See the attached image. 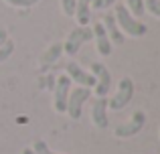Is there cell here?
Here are the masks:
<instances>
[{
	"label": "cell",
	"mask_w": 160,
	"mask_h": 154,
	"mask_svg": "<svg viewBox=\"0 0 160 154\" xmlns=\"http://www.w3.org/2000/svg\"><path fill=\"white\" fill-rule=\"evenodd\" d=\"M14 53V41L8 39L6 43L0 45V63H6L8 59H10V55Z\"/></svg>",
	"instance_id": "obj_15"
},
{
	"label": "cell",
	"mask_w": 160,
	"mask_h": 154,
	"mask_svg": "<svg viewBox=\"0 0 160 154\" xmlns=\"http://www.w3.org/2000/svg\"><path fill=\"white\" fill-rule=\"evenodd\" d=\"M91 97V89L89 87H75V89L69 91V99H67V110L65 114L69 116L71 120H79L83 112V103Z\"/></svg>",
	"instance_id": "obj_5"
},
{
	"label": "cell",
	"mask_w": 160,
	"mask_h": 154,
	"mask_svg": "<svg viewBox=\"0 0 160 154\" xmlns=\"http://www.w3.org/2000/svg\"><path fill=\"white\" fill-rule=\"evenodd\" d=\"M113 18H116L120 31L124 32V37L140 39V37H144L146 32H148V27H146L140 18H136V16L130 14L128 8H126L124 4H118V6H116V10H113Z\"/></svg>",
	"instance_id": "obj_1"
},
{
	"label": "cell",
	"mask_w": 160,
	"mask_h": 154,
	"mask_svg": "<svg viewBox=\"0 0 160 154\" xmlns=\"http://www.w3.org/2000/svg\"><path fill=\"white\" fill-rule=\"evenodd\" d=\"M124 6L128 8V12H130L132 16H136V18H138V16H142V14L146 12V10H144V0H126Z\"/></svg>",
	"instance_id": "obj_14"
},
{
	"label": "cell",
	"mask_w": 160,
	"mask_h": 154,
	"mask_svg": "<svg viewBox=\"0 0 160 154\" xmlns=\"http://www.w3.org/2000/svg\"><path fill=\"white\" fill-rule=\"evenodd\" d=\"M55 87V77L51 75V73H41L39 77V89H51L53 91Z\"/></svg>",
	"instance_id": "obj_16"
},
{
	"label": "cell",
	"mask_w": 160,
	"mask_h": 154,
	"mask_svg": "<svg viewBox=\"0 0 160 154\" xmlns=\"http://www.w3.org/2000/svg\"><path fill=\"white\" fill-rule=\"evenodd\" d=\"M61 55H63V43H61V41H55V43H51L43 51V55H41V59H39V71L41 73L49 71V69H51L53 65L61 59Z\"/></svg>",
	"instance_id": "obj_10"
},
{
	"label": "cell",
	"mask_w": 160,
	"mask_h": 154,
	"mask_svg": "<svg viewBox=\"0 0 160 154\" xmlns=\"http://www.w3.org/2000/svg\"><path fill=\"white\" fill-rule=\"evenodd\" d=\"M144 124H146V114L142 110H136L126 124H120V126L113 128V136L116 138H132V136L142 132Z\"/></svg>",
	"instance_id": "obj_7"
},
{
	"label": "cell",
	"mask_w": 160,
	"mask_h": 154,
	"mask_svg": "<svg viewBox=\"0 0 160 154\" xmlns=\"http://www.w3.org/2000/svg\"><path fill=\"white\" fill-rule=\"evenodd\" d=\"M71 91V79L63 73V75L55 77V87H53V110L57 114H65L67 110V99H69Z\"/></svg>",
	"instance_id": "obj_6"
},
{
	"label": "cell",
	"mask_w": 160,
	"mask_h": 154,
	"mask_svg": "<svg viewBox=\"0 0 160 154\" xmlns=\"http://www.w3.org/2000/svg\"><path fill=\"white\" fill-rule=\"evenodd\" d=\"M32 152L35 154H59V152H53L51 148L47 146L45 140H35V142H32Z\"/></svg>",
	"instance_id": "obj_17"
},
{
	"label": "cell",
	"mask_w": 160,
	"mask_h": 154,
	"mask_svg": "<svg viewBox=\"0 0 160 154\" xmlns=\"http://www.w3.org/2000/svg\"><path fill=\"white\" fill-rule=\"evenodd\" d=\"M93 39V31H91V27H75L73 31L67 35V39L63 41V53L69 57L77 55V51L83 47L85 43H89V41Z\"/></svg>",
	"instance_id": "obj_4"
},
{
	"label": "cell",
	"mask_w": 160,
	"mask_h": 154,
	"mask_svg": "<svg viewBox=\"0 0 160 154\" xmlns=\"http://www.w3.org/2000/svg\"><path fill=\"white\" fill-rule=\"evenodd\" d=\"M91 31H93V39L91 41L95 43L98 53L102 57H109L112 51H113V47H112V43H109V39H108V32H106V28H103V24L102 22H93Z\"/></svg>",
	"instance_id": "obj_11"
},
{
	"label": "cell",
	"mask_w": 160,
	"mask_h": 154,
	"mask_svg": "<svg viewBox=\"0 0 160 154\" xmlns=\"http://www.w3.org/2000/svg\"><path fill=\"white\" fill-rule=\"evenodd\" d=\"M20 154H35V152H32V148H22V152H20Z\"/></svg>",
	"instance_id": "obj_23"
},
{
	"label": "cell",
	"mask_w": 160,
	"mask_h": 154,
	"mask_svg": "<svg viewBox=\"0 0 160 154\" xmlns=\"http://www.w3.org/2000/svg\"><path fill=\"white\" fill-rule=\"evenodd\" d=\"M113 2H116V0H93V2H91V6H93V8H98V10H103V8L112 6Z\"/></svg>",
	"instance_id": "obj_21"
},
{
	"label": "cell",
	"mask_w": 160,
	"mask_h": 154,
	"mask_svg": "<svg viewBox=\"0 0 160 154\" xmlns=\"http://www.w3.org/2000/svg\"><path fill=\"white\" fill-rule=\"evenodd\" d=\"M91 2L93 0H77L75 14H73V18L77 20V27H89L91 18H93V14H91Z\"/></svg>",
	"instance_id": "obj_13"
},
{
	"label": "cell",
	"mask_w": 160,
	"mask_h": 154,
	"mask_svg": "<svg viewBox=\"0 0 160 154\" xmlns=\"http://www.w3.org/2000/svg\"><path fill=\"white\" fill-rule=\"evenodd\" d=\"M89 120L95 128L106 130L109 128V116H108V97H95L91 103V112H89Z\"/></svg>",
	"instance_id": "obj_8"
},
{
	"label": "cell",
	"mask_w": 160,
	"mask_h": 154,
	"mask_svg": "<svg viewBox=\"0 0 160 154\" xmlns=\"http://www.w3.org/2000/svg\"><path fill=\"white\" fill-rule=\"evenodd\" d=\"M144 10H148L152 16L160 18V0H144Z\"/></svg>",
	"instance_id": "obj_19"
},
{
	"label": "cell",
	"mask_w": 160,
	"mask_h": 154,
	"mask_svg": "<svg viewBox=\"0 0 160 154\" xmlns=\"http://www.w3.org/2000/svg\"><path fill=\"white\" fill-rule=\"evenodd\" d=\"M6 41H8V31L6 28H0V45L6 43Z\"/></svg>",
	"instance_id": "obj_22"
},
{
	"label": "cell",
	"mask_w": 160,
	"mask_h": 154,
	"mask_svg": "<svg viewBox=\"0 0 160 154\" xmlns=\"http://www.w3.org/2000/svg\"><path fill=\"white\" fill-rule=\"evenodd\" d=\"M89 73L95 79V85H93V91H91V93H93L95 97H108L109 89H112V85H113L109 69L103 63H99V61H93V63H89Z\"/></svg>",
	"instance_id": "obj_2"
},
{
	"label": "cell",
	"mask_w": 160,
	"mask_h": 154,
	"mask_svg": "<svg viewBox=\"0 0 160 154\" xmlns=\"http://www.w3.org/2000/svg\"><path fill=\"white\" fill-rule=\"evenodd\" d=\"M75 6H77V0H61V10H63V14L69 16V18H73Z\"/></svg>",
	"instance_id": "obj_18"
},
{
	"label": "cell",
	"mask_w": 160,
	"mask_h": 154,
	"mask_svg": "<svg viewBox=\"0 0 160 154\" xmlns=\"http://www.w3.org/2000/svg\"><path fill=\"white\" fill-rule=\"evenodd\" d=\"M65 75L69 77L71 81H75L79 87H89V89H93V85H95L93 75H91L89 71H85V69L79 63H75V61H69V63L65 65Z\"/></svg>",
	"instance_id": "obj_9"
},
{
	"label": "cell",
	"mask_w": 160,
	"mask_h": 154,
	"mask_svg": "<svg viewBox=\"0 0 160 154\" xmlns=\"http://www.w3.org/2000/svg\"><path fill=\"white\" fill-rule=\"evenodd\" d=\"M99 22H102L103 28H106L108 39H109V43H112V47H122L124 41H126V37H124V32L120 31V27H118L113 14H103V18L99 20Z\"/></svg>",
	"instance_id": "obj_12"
},
{
	"label": "cell",
	"mask_w": 160,
	"mask_h": 154,
	"mask_svg": "<svg viewBox=\"0 0 160 154\" xmlns=\"http://www.w3.org/2000/svg\"><path fill=\"white\" fill-rule=\"evenodd\" d=\"M8 6H14V8H31L35 6L39 0H4Z\"/></svg>",
	"instance_id": "obj_20"
},
{
	"label": "cell",
	"mask_w": 160,
	"mask_h": 154,
	"mask_svg": "<svg viewBox=\"0 0 160 154\" xmlns=\"http://www.w3.org/2000/svg\"><path fill=\"white\" fill-rule=\"evenodd\" d=\"M134 97V81L132 77H122L120 83H118V89L113 95H109L108 99V110L112 112H120L132 102Z\"/></svg>",
	"instance_id": "obj_3"
}]
</instances>
